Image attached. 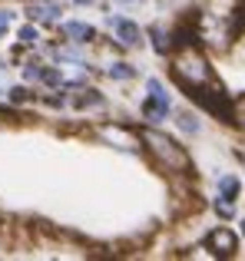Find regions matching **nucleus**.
<instances>
[{
    "label": "nucleus",
    "mask_w": 245,
    "mask_h": 261,
    "mask_svg": "<svg viewBox=\"0 0 245 261\" xmlns=\"http://www.w3.org/2000/svg\"><path fill=\"white\" fill-rule=\"evenodd\" d=\"M110 80H119V83H126V80H133L136 76V66L133 63H110Z\"/></svg>",
    "instance_id": "obj_13"
},
{
    "label": "nucleus",
    "mask_w": 245,
    "mask_h": 261,
    "mask_svg": "<svg viewBox=\"0 0 245 261\" xmlns=\"http://www.w3.org/2000/svg\"><path fill=\"white\" fill-rule=\"evenodd\" d=\"M149 40H153V50H156V53H162V57H166V53L173 50V43H169V33L162 30L159 23L149 27Z\"/></svg>",
    "instance_id": "obj_11"
},
{
    "label": "nucleus",
    "mask_w": 245,
    "mask_h": 261,
    "mask_svg": "<svg viewBox=\"0 0 245 261\" xmlns=\"http://www.w3.org/2000/svg\"><path fill=\"white\" fill-rule=\"evenodd\" d=\"M40 73H43V66H40V63H27V66H23V76L33 80V83L40 80Z\"/></svg>",
    "instance_id": "obj_19"
},
{
    "label": "nucleus",
    "mask_w": 245,
    "mask_h": 261,
    "mask_svg": "<svg viewBox=\"0 0 245 261\" xmlns=\"http://www.w3.org/2000/svg\"><path fill=\"white\" fill-rule=\"evenodd\" d=\"M169 70H173L176 83H179L182 89H189V93L215 83V73H212V66H209V60L202 57L192 43H179L176 46L173 60H169Z\"/></svg>",
    "instance_id": "obj_1"
},
{
    "label": "nucleus",
    "mask_w": 245,
    "mask_h": 261,
    "mask_svg": "<svg viewBox=\"0 0 245 261\" xmlns=\"http://www.w3.org/2000/svg\"><path fill=\"white\" fill-rule=\"evenodd\" d=\"M212 208H215V215H222V218H232L235 215V202H229V198H215V205H212Z\"/></svg>",
    "instance_id": "obj_17"
},
{
    "label": "nucleus",
    "mask_w": 245,
    "mask_h": 261,
    "mask_svg": "<svg viewBox=\"0 0 245 261\" xmlns=\"http://www.w3.org/2000/svg\"><path fill=\"white\" fill-rule=\"evenodd\" d=\"M149 96L139 102V113H142V119H149V122H162V119H169V93H166V86L159 83V80H149Z\"/></svg>",
    "instance_id": "obj_4"
},
{
    "label": "nucleus",
    "mask_w": 245,
    "mask_h": 261,
    "mask_svg": "<svg viewBox=\"0 0 245 261\" xmlns=\"http://www.w3.org/2000/svg\"><path fill=\"white\" fill-rule=\"evenodd\" d=\"M176 122H179V129H182V133H189V136H195V133L202 129V122L195 119V116L189 113V109H186V113H179V116H176Z\"/></svg>",
    "instance_id": "obj_14"
},
{
    "label": "nucleus",
    "mask_w": 245,
    "mask_h": 261,
    "mask_svg": "<svg viewBox=\"0 0 245 261\" xmlns=\"http://www.w3.org/2000/svg\"><path fill=\"white\" fill-rule=\"evenodd\" d=\"M17 37H20V43H23V46H33L40 40V30L33 27V20H30L27 27H20V30H17Z\"/></svg>",
    "instance_id": "obj_16"
},
{
    "label": "nucleus",
    "mask_w": 245,
    "mask_h": 261,
    "mask_svg": "<svg viewBox=\"0 0 245 261\" xmlns=\"http://www.w3.org/2000/svg\"><path fill=\"white\" fill-rule=\"evenodd\" d=\"M116 4H139V0H116Z\"/></svg>",
    "instance_id": "obj_23"
},
{
    "label": "nucleus",
    "mask_w": 245,
    "mask_h": 261,
    "mask_svg": "<svg viewBox=\"0 0 245 261\" xmlns=\"http://www.w3.org/2000/svg\"><path fill=\"white\" fill-rule=\"evenodd\" d=\"M40 83H43V86H53V89H60V86H63V73H60L57 66H43V73H40Z\"/></svg>",
    "instance_id": "obj_15"
},
{
    "label": "nucleus",
    "mask_w": 245,
    "mask_h": 261,
    "mask_svg": "<svg viewBox=\"0 0 245 261\" xmlns=\"http://www.w3.org/2000/svg\"><path fill=\"white\" fill-rule=\"evenodd\" d=\"M206 248L212 251L215 258H232L235 251H239V235H235L232 228H226V225H219V228H212V231H209Z\"/></svg>",
    "instance_id": "obj_5"
},
{
    "label": "nucleus",
    "mask_w": 245,
    "mask_h": 261,
    "mask_svg": "<svg viewBox=\"0 0 245 261\" xmlns=\"http://www.w3.org/2000/svg\"><path fill=\"white\" fill-rule=\"evenodd\" d=\"M77 4H80V7H90V4H93V0H77Z\"/></svg>",
    "instance_id": "obj_22"
},
{
    "label": "nucleus",
    "mask_w": 245,
    "mask_h": 261,
    "mask_svg": "<svg viewBox=\"0 0 245 261\" xmlns=\"http://www.w3.org/2000/svg\"><path fill=\"white\" fill-rule=\"evenodd\" d=\"M229 119H232L235 126H242V129H245V96H239V99L232 102V116H229Z\"/></svg>",
    "instance_id": "obj_18"
},
{
    "label": "nucleus",
    "mask_w": 245,
    "mask_h": 261,
    "mask_svg": "<svg viewBox=\"0 0 245 261\" xmlns=\"http://www.w3.org/2000/svg\"><path fill=\"white\" fill-rule=\"evenodd\" d=\"M63 37L70 40V43H93V40H96V30H93L90 23H83V20H70V23H63Z\"/></svg>",
    "instance_id": "obj_8"
},
{
    "label": "nucleus",
    "mask_w": 245,
    "mask_h": 261,
    "mask_svg": "<svg viewBox=\"0 0 245 261\" xmlns=\"http://www.w3.org/2000/svg\"><path fill=\"white\" fill-rule=\"evenodd\" d=\"M27 17H30L33 23H57L60 4L57 0H30V4H27Z\"/></svg>",
    "instance_id": "obj_7"
},
{
    "label": "nucleus",
    "mask_w": 245,
    "mask_h": 261,
    "mask_svg": "<svg viewBox=\"0 0 245 261\" xmlns=\"http://www.w3.org/2000/svg\"><path fill=\"white\" fill-rule=\"evenodd\" d=\"M106 23L113 27V33H116V40H119L122 46H139V43H142V30H139V23H133L129 17L110 13V17H106Z\"/></svg>",
    "instance_id": "obj_6"
},
{
    "label": "nucleus",
    "mask_w": 245,
    "mask_h": 261,
    "mask_svg": "<svg viewBox=\"0 0 245 261\" xmlns=\"http://www.w3.org/2000/svg\"><path fill=\"white\" fill-rule=\"evenodd\" d=\"M139 142L146 146V152L156 159V166H162L166 172H189V169H192L189 152L176 139H169L166 133H159V129H149V126L139 129Z\"/></svg>",
    "instance_id": "obj_2"
},
{
    "label": "nucleus",
    "mask_w": 245,
    "mask_h": 261,
    "mask_svg": "<svg viewBox=\"0 0 245 261\" xmlns=\"http://www.w3.org/2000/svg\"><path fill=\"white\" fill-rule=\"evenodd\" d=\"M103 136L110 142H119V149H126V152H136V136L133 133H126V129H119V126H106L103 129Z\"/></svg>",
    "instance_id": "obj_9"
},
{
    "label": "nucleus",
    "mask_w": 245,
    "mask_h": 261,
    "mask_svg": "<svg viewBox=\"0 0 245 261\" xmlns=\"http://www.w3.org/2000/svg\"><path fill=\"white\" fill-rule=\"evenodd\" d=\"M239 192H242L239 175H219V195H222V198L235 202V198H239Z\"/></svg>",
    "instance_id": "obj_10"
},
{
    "label": "nucleus",
    "mask_w": 245,
    "mask_h": 261,
    "mask_svg": "<svg viewBox=\"0 0 245 261\" xmlns=\"http://www.w3.org/2000/svg\"><path fill=\"white\" fill-rule=\"evenodd\" d=\"M10 99L13 102H27V99H30V89H27V86H13L10 89Z\"/></svg>",
    "instance_id": "obj_20"
},
{
    "label": "nucleus",
    "mask_w": 245,
    "mask_h": 261,
    "mask_svg": "<svg viewBox=\"0 0 245 261\" xmlns=\"http://www.w3.org/2000/svg\"><path fill=\"white\" fill-rule=\"evenodd\" d=\"M192 30H195V37H199L202 43L219 46V50L229 46L232 37H235V23L226 17V13H199L195 23H192Z\"/></svg>",
    "instance_id": "obj_3"
},
{
    "label": "nucleus",
    "mask_w": 245,
    "mask_h": 261,
    "mask_svg": "<svg viewBox=\"0 0 245 261\" xmlns=\"http://www.w3.org/2000/svg\"><path fill=\"white\" fill-rule=\"evenodd\" d=\"M242 231H245V222H242Z\"/></svg>",
    "instance_id": "obj_25"
},
{
    "label": "nucleus",
    "mask_w": 245,
    "mask_h": 261,
    "mask_svg": "<svg viewBox=\"0 0 245 261\" xmlns=\"http://www.w3.org/2000/svg\"><path fill=\"white\" fill-rule=\"evenodd\" d=\"M10 20H13V13H10V10H0V33H7Z\"/></svg>",
    "instance_id": "obj_21"
},
{
    "label": "nucleus",
    "mask_w": 245,
    "mask_h": 261,
    "mask_svg": "<svg viewBox=\"0 0 245 261\" xmlns=\"http://www.w3.org/2000/svg\"><path fill=\"white\" fill-rule=\"evenodd\" d=\"M239 159H242V162H245V152H239Z\"/></svg>",
    "instance_id": "obj_24"
},
{
    "label": "nucleus",
    "mask_w": 245,
    "mask_h": 261,
    "mask_svg": "<svg viewBox=\"0 0 245 261\" xmlns=\"http://www.w3.org/2000/svg\"><path fill=\"white\" fill-rule=\"evenodd\" d=\"M77 106L80 109H100V106H103V96H100L96 93V89H80V96H77Z\"/></svg>",
    "instance_id": "obj_12"
}]
</instances>
